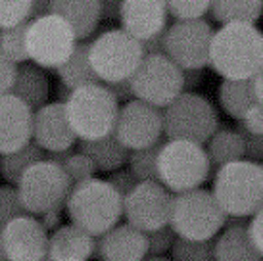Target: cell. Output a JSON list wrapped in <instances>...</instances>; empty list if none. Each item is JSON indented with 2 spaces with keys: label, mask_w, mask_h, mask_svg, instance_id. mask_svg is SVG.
I'll list each match as a JSON object with an SVG mask.
<instances>
[{
  "label": "cell",
  "mask_w": 263,
  "mask_h": 261,
  "mask_svg": "<svg viewBox=\"0 0 263 261\" xmlns=\"http://www.w3.org/2000/svg\"><path fill=\"white\" fill-rule=\"evenodd\" d=\"M167 17V2L160 0H125L119 10L121 29L140 44L165 33Z\"/></svg>",
  "instance_id": "obj_17"
},
{
  "label": "cell",
  "mask_w": 263,
  "mask_h": 261,
  "mask_svg": "<svg viewBox=\"0 0 263 261\" xmlns=\"http://www.w3.org/2000/svg\"><path fill=\"white\" fill-rule=\"evenodd\" d=\"M33 142V109L12 95L0 96V156Z\"/></svg>",
  "instance_id": "obj_18"
},
{
  "label": "cell",
  "mask_w": 263,
  "mask_h": 261,
  "mask_svg": "<svg viewBox=\"0 0 263 261\" xmlns=\"http://www.w3.org/2000/svg\"><path fill=\"white\" fill-rule=\"evenodd\" d=\"M15 189L25 213L44 215L54 210H66L67 196L73 184L64 171V167L44 158L33 163L23 173Z\"/></svg>",
  "instance_id": "obj_8"
},
{
  "label": "cell",
  "mask_w": 263,
  "mask_h": 261,
  "mask_svg": "<svg viewBox=\"0 0 263 261\" xmlns=\"http://www.w3.org/2000/svg\"><path fill=\"white\" fill-rule=\"evenodd\" d=\"M108 90L116 96L117 102H133L135 100V95H133V87H131V79L127 81H119V83H111V85H106Z\"/></svg>",
  "instance_id": "obj_43"
},
{
  "label": "cell",
  "mask_w": 263,
  "mask_h": 261,
  "mask_svg": "<svg viewBox=\"0 0 263 261\" xmlns=\"http://www.w3.org/2000/svg\"><path fill=\"white\" fill-rule=\"evenodd\" d=\"M202 69H183V92H194L202 85Z\"/></svg>",
  "instance_id": "obj_44"
},
{
  "label": "cell",
  "mask_w": 263,
  "mask_h": 261,
  "mask_svg": "<svg viewBox=\"0 0 263 261\" xmlns=\"http://www.w3.org/2000/svg\"><path fill=\"white\" fill-rule=\"evenodd\" d=\"M10 95L20 98L23 104H27L35 114L39 108L48 104L50 85L41 67L33 64H22L17 65V75H15Z\"/></svg>",
  "instance_id": "obj_23"
},
{
  "label": "cell",
  "mask_w": 263,
  "mask_h": 261,
  "mask_svg": "<svg viewBox=\"0 0 263 261\" xmlns=\"http://www.w3.org/2000/svg\"><path fill=\"white\" fill-rule=\"evenodd\" d=\"M240 127L244 130L252 133V135L263 137V106L261 104L256 102V104L244 114V117L240 119Z\"/></svg>",
  "instance_id": "obj_40"
},
{
  "label": "cell",
  "mask_w": 263,
  "mask_h": 261,
  "mask_svg": "<svg viewBox=\"0 0 263 261\" xmlns=\"http://www.w3.org/2000/svg\"><path fill=\"white\" fill-rule=\"evenodd\" d=\"M144 261H171V259H167V257H150V255H148Z\"/></svg>",
  "instance_id": "obj_49"
},
{
  "label": "cell",
  "mask_w": 263,
  "mask_h": 261,
  "mask_svg": "<svg viewBox=\"0 0 263 261\" xmlns=\"http://www.w3.org/2000/svg\"><path fill=\"white\" fill-rule=\"evenodd\" d=\"M100 261H144L148 257V234L129 223L114 227L96 240Z\"/></svg>",
  "instance_id": "obj_19"
},
{
  "label": "cell",
  "mask_w": 263,
  "mask_h": 261,
  "mask_svg": "<svg viewBox=\"0 0 263 261\" xmlns=\"http://www.w3.org/2000/svg\"><path fill=\"white\" fill-rule=\"evenodd\" d=\"M43 261H52V259H50V257H48V255H46V257H44Z\"/></svg>",
  "instance_id": "obj_51"
},
{
  "label": "cell",
  "mask_w": 263,
  "mask_h": 261,
  "mask_svg": "<svg viewBox=\"0 0 263 261\" xmlns=\"http://www.w3.org/2000/svg\"><path fill=\"white\" fill-rule=\"evenodd\" d=\"M100 4H102V17H108V20H119L121 2H100Z\"/></svg>",
  "instance_id": "obj_48"
},
{
  "label": "cell",
  "mask_w": 263,
  "mask_h": 261,
  "mask_svg": "<svg viewBox=\"0 0 263 261\" xmlns=\"http://www.w3.org/2000/svg\"><path fill=\"white\" fill-rule=\"evenodd\" d=\"M213 29L205 20L175 22L163 33L165 56L181 69H204L210 64Z\"/></svg>",
  "instance_id": "obj_13"
},
{
  "label": "cell",
  "mask_w": 263,
  "mask_h": 261,
  "mask_svg": "<svg viewBox=\"0 0 263 261\" xmlns=\"http://www.w3.org/2000/svg\"><path fill=\"white\" fill-rule=\"evenodd\" d=\"M48 240L35 215H20L0 229V246L4 261H43L48 254Z\"/></svg>",
  "instance_id": "obj_15"
},
{
  "label": "cell",
  "mask_w": 263,
  "mask_h": 261,
  "mask_svg": "<svg viewBox=\"0 0 263 261\" xmlns=\"http://www.w3.org/2000/svg\"><path fill=\"white\" fill-rule=\"evenodd\" d=\"M142 50L144 56H156V54H165V43H163V33L154 36L146 43H142Z\"/></svg>",
  "instance_id": "obj_46"
},
{
  "label": "cell",
  "mask_w": 263,
  "mask_h": 261,
  "mask_svg": "<svg viewBox=\"0 0 263 261\" xmlns=\"http://www.w3.org/2000/svg\"><path fill=\"white\" fill-rule=\"evenodd\" d=\"M62 211L64 210H54V211H48V213H44L41 215V225L46 229V232L50 234V232L58 231L60 227H62Z\"/></svg>",
  "instance_id": "obj_45"
},
{
  "label": "cell",
  "mask_w": 263,
  "mask_h": 261,
  "mask_svg": "<svg viewBox=\"0 0 263 261\" xmlns=\"http://www.w3.org/2000/svg\"><path fill=\"white\" fill-rule=\"evenodd\" d=\"M106 181L110 182V187L116 190L121 198H125L129 192H133V189L139 184V179H137L129 169H119V171H114V173H110V177H108Z\"/></svg>",
  "instance_id": "obj_39"
},
{
  "label": "cell",
  "mask_w": 263,
  "mask_h": 261,
  "mask_svg": "<svg viewBox=\"0 0 263 261\" xmlns=\"http://www.w3.org/2000/svg\"><path fill=\"white\" fill-rule=\"evenodd\" d=\"M0 261H4V254H2V246H0Z\"/></svg>",
  "instance_id": "obj_50"
},
{
  "label": "cell",
  "mask_w": 263,
  "mask_h": 261,
  "mask_svg": "<svg viewBox=\"0 0 263 261\" xmlns=\"http://www.w3.org/2000/svg\"><path fill=\"white\" fill-rule=\"evenodd\" d=\"M173 194L158 181L139 182L123 198V217L144 234L169 227Z\"/></svg>",
  "instance_id": "obj_12"
},
{
  "label": "cell",
  "mask_w": 263,
  "mask_h": 261,
  "mask_svg": "<svg viewBox=\"0 0 263 261\" xmlns=\"http://www.w3.org/2000/svg\"><path fill=\"white\" fill-rule=\"evenodd\" d=\"M66 116L77 140L90 142L114 135L119 102L104 83L87 85L71 90L66 102Z\"/></svg>",
  "instance_id": "obj_4"
},
{
  "label": "cell",
  "mask_w": 263,
  "mask_h": 261,
  "mask_svg": "<svg viewBox=\"0 0 263 261\" xmlns=\"http://www.w3.org/2000/svg\"><path fill=\"white\" fill-rule=\"evenodd\" d=\"M205 144L212 167L215 165L219 169L227 163L244 160V144L236 129H219Z\"/></svg>",
  "instance_id": "obj_27"
},
{
  "label": "cell",
  "mask_w": 263,
  "mask_h": 261,
  "mask_svg": "<svg viewBox=\"0 0 263 261\" xmlns=\"http://www.w3.org/2000/svg\"><path fill=\"white\" fill-rule=\"evenodd\" d=\"M58 77L60 83L66 85L69 90L100 83L92 65L88 62V43H79L75 46L69 60L58 69Z\"/></svg>",
  "instance_id": "obj_26"
},
{
  "label": "cell",
  "mask_w": 263,
  "mask_h": 261,
  "mask_svg": "<svg viewBox=\"0 0 263 261\" xmlns=\"http://www.w3.org/2000/svg\"><path fill=\"white\" fill-rule=\"evenodd\" d=\"M227 215L215 202L212 190L196 189L173 196L169 227L177 238L210 242L225 229Z\"/></svg>",
  "instance_id": "obj_6"
},
{
  "label": "cell",
  "mask_w": 263,
  "mask_h": 261,
  "mask_svg": "<svg viewBox=\"0 0 263 261\" xmlns=\"http://www.w3.org/2000/svg\"><path fill=\"white\" fill-rule=\"evenodd\" d=\"M217 130V109L198 92H183L163 109V135L167 140H189L204 146Z\"/></svg>",
  "instance_id": "obj_9"
},
{
  "label": "cell",
  "mask_w": 263,
  "mask_h": 261,
  "mask_svg": "<svg viewBox=\"0 0 263 261\" xmlns=\"http://www.w3.org/2000/svg\"><path fill=\"white\" fill-rule=\"evenodd\" d=\"M252 88H254V98H256V102L263 106V67L254 75V79H252Z\"/></svg>",
  "instance_id": "obj_47"
},
{
  "label": "cell",
  "mask_w": 263,
  "mask_h": 261,
  "mask_svg": "<svg viewBox=\"0 0 263 261\" xmlns=\"http://www.w3.org/2000/svg\"><path fill=\"white\" fill-rule=\"evenodd\" d=\"M212 2H167V14L175 22H198L210 14Z\"/></svg>",
  "instance_id": "obj_34"
},
{
  "label": "cell",
  "mask_w": 263,
  "mask_h": 261,
  "mask_svg": "<svg viewBox=\"0 0 263 261\" xmlns=\"http://www.w3.org/2000/svg\"><path fill=\"white\" fill-rule=\"evenodd\" d=\"M259 165H261V169H263V163H259Z\"/></svg>",
  "instance_id": "obj_52"
},
{
  "label": "cell",
  "mask_w": 263,
  "mask_h": 261,
  "mask_svg": "<svg viewBox=\"0 0 263 261\" xmlns=\"http://www.w3.org/2000/svg\"><path fill=\"white\" fill-rule=\"evenodd\" d=\"M210 15L213 22L221 25L229 23H248L256 25L259 17H263V2L261 0H219L212 2Z\"/></svg>",
  "instance_id": "obj_25"
},
{
  "label": "cell",
  "mask_w": 263,
  "mask_h": 261,
  "mask_svg": "<svg viewBox=\"0 0 263 261\" xmlns=\"http://www.w3.org/2000/svg\"><path fill=\"white\" fill-rule=\"evenodd\" d=\"M50 12L66 20L77 41H87L102 20V4L96 0H56L50 4Z\"/></svg>",
  "instance_id": "obj_21"
},
{
  "label": "cell",
  "mask_w": 263,
  "mask_h": 261,
  "mask_svg": "<svg viewBox=\"0 0 263 261\" xmlns=\"http://www.w3.org/2000/svg\"><path fill=\"white\" fill-rule=\"evenodd\" d=\"M75 140L77 137L69 127L66 116V104L48 102L33 114V142L43 152H69Z\"/></svg>",
  "instance_id": "obj_16"
},
{
  "label": "cell",
  "mask_w": 263,
  "mask_h": 261,
  "mask_svg": "<svg viewBox=\"0 0 263 261\" xmlns=\"http://www.w3.org/2000/svg\"><path fill=\"white\" fill-rule=\"evenodd\" d=\"M248 234L250 238H252V242H254L256 250L263 255V206L250 217Z\"/></svg>",
  "instance_id": "obj_42"
},
{
  "label": "cell",
  "mask_w": 263,
  "mask_h": 261,
  "mask_svg": "<svg viewBox=\"0 0 263 261\" xmlns=\"http://www.w3.org/2000/svg\"><path fill=\"white\" fill-rule=\"evenodd\" d=\"M210 67L223 81H250L263 67V31L248 23H229L213 31Z\"/></svg>",
  "instance_id": "obj_1"
},
{
  "label": "cell",
  "mask_w": 263,
  "mask_h": 261,
  "mask_svg": "<svg viewBox=\"0 0 263 261\" xmlns=\"http://www.w3.org/2000/svg\"><path fill=\"white\" fill-rule=\"evenodd\" d=\"M219 106L229 117L240 121L254 104V88L250 81H223L219 85Z\"/></svg>",
  "instance_id": "obj_28"
},
{
  "label": "cell",
  "mask_w": 263,
  "mask_h": 261,
  "mask_svg": "<svg viewBox=\"0 0 263 261\" xmlns=\"http://www.w3.org/2000/svg\"><path fill=\"white\" fill-rule=\"evenodd\" d=\"M79 152L85 154L95 163L96 171H104V173H114L123 169L131 154L117 140L116 135L90 140V142H79Z\"/></svg>",
  "instance_id": "obj_24"
},
{
  "label": "cell",
  "mask_w": 263,
  "mask_h": 261,
  "mask_svg": "<svg viewBox=\"0 0 263 261\" xmlns=\"http://www.w3.org/2000/svg\"><path fill=\"white\" fill-rule=\"evenodd\" d=\"M79 44L73 29L56 14H46L35 17L27 23L25 46L27 56L33 65L41 69H56L58 71L73 54Z\"/></svg>",
  "instance_id": "obj_10"
},
{
  "label": "cell",
  "mask_w": 263,
  "mask_h": 261,
  "mask_svg": "<svg viewBox=\"0 0 263 261\" xmlns=\"http://www.w3.org/2000/svg\"><path fill=\"white\" fill-rule=\"evenodd\" d=\"M67 217L71 225L100 238L123 217V198L110 187L108 181L90 179L73 184L66 202Z\"/></svg>",
  "instance_id": "obj_2"
},
{
  "label": "cell",
  "mask_w": 263,
  "mask_h": 261,
  "mask_svg": "<svg viewBox=\"0 0 263 261\" xmlns=\"http://www.w3.org/2000/svg\"><path fill=\"white\" fill-rule=\"evenodd\" d=\"M62 167H64L66 175L69 177L71 184H79V182L90 181V179H95V173H96L95 163L81 152L71 154V156L62 163Z\"/></svg>",
  "instance_id": "obj_35"
},
{
  "label": "cell",
  "mask_w": 263,
  "mask_h": 261,
  "mask_svg": "<svg viewBox=\"0 0 263 261\" xmlns=\"http://www.w3.org/2000/svg\"><path fill=\"white\" fill-rule=\"evenodd\" d=\"M131 87L135 100L163 111L183 95V69L165 54L144 56L139 69L131 77Z\"/></svg>",
  "instance_id": "obj_11"
},
{
  "label": "cell",
  "mask_w": 263,
  "mask_h": 261,
  "mask_svg": "<svg viewBox=\"0 0 263 261\" xmlns=\"http://www.w3.org/2000/svg\"><path fill=\"white\" fill-rule=\"evenodd\" d=\"M212 194L227 217L248 219L263 206V169L254 161H234L215 171Z\"/></svg>",
  "instance_id": "obj_3"
},
{
  "label": "cell",
  "mask_w": 263,
  "mask_h": 261,
  "mask_svg": "<svg viewBox=\"0 0 263 261\" xmlns=\"http://www.w3.org/2000/svg\"><path fill=\"white\" fill-rule=\"evenodd\" d=\"M114 135L129 152L160 144L163 135V111L140 100L127 102L119 108Z\"/></svg>",
  "instance_id": "obj_14"
},
{
  "label": "cell",
  "mask_w": 263,
  "mask_h": 261,
  "mask_svg": "<svg viewBox=\"0 0 263 261\" xmlns=\"http://www.w3.org/2000/svg\"><path fill=\"white\" fill-rule=\"evenodd\" d=\"M96 254V238L75 225H62L48 240V257L52 261H88Z\"/></svg>",
  "instance_id": "obj_20"
},
{
  "label": "cell",
  "mask_w": 263,
  "mask_h": 261,
  "mask_svg": "<svg viewBox=\"0 0 263 261\" xmlns=\"http://www.w3.org/2000/svg\"><path fill=\"white\" fill-rule=\"evenodd\" d=\"M31 15H33V2L29 0L0 2V31L31 22Z\"/></svg>",
  "instance_id": "obj_33"
},
{
  "label": "cell",
  "mask_w": 263,
  "mask_h": 261,
  "mask_svg": "<svg viewBox=\"0 0 263 261\" xmlns=\"http://www.w3.org/2000/svg\"><path fill=\"white\" fill-rule=\"evenodd\" d=\"M215 261H263L248 234V225L225 227L213 240Z\"/></svg>",
  "instance_id": "obj_22"
},
{
  "label": "cell",
  "mask_w": 263,
  "mask_h": 261,
  "mask_svg": "<svg viewBox=\"0 0 263 261\" xmlns=\"http://www.w3.org/2000/svg\"><path fill=\"white\" fill-rule=\"evenodd\" d=\"M171 261H215L213 240L192 242V240L177 238L171 248Z\"/></svg>",
  "instance_id": "obj_32"
},
{
  "label": "cell",
  "mask_w": 263,
  "mask_h": 261,
  "mask_svg": "<svg viewBox=\"0 0 263 261\" xmlns=\"http://www.w3.org/2000/svg\"><path fill=\"white\" fill-rule=\"evenodd\" d=\"M44 158H46V154L35 142H31V144H27L25 148L17 150V152L0 156V175L10 187H17L23 173L33 163H37V161L44 160Z\"/></svg>",
  "instance_id": "obj_29"
},
{
  "label": "cell",
  "mask_w": 263,
  "mask_h": 261,
  "mask_svg": "<svg viewBox=\"0 0 263 261\" xmlns=\"http://www.w3.org/2000/svg\"><path fill=\"white\" fill-rule=\"evenodd\" d=\"M236 130H238L242 144H244V160L254 161V163H263V137L252 135V133L242 129L240 125L236 127Z\"/></svg>",
  "instance_id": "obj_38"
},
{
  "label": "cell",
  "mask_w": 263,
  "mask_h": 261,
  "mask_svg": "<svg viewBox=\"0 0 263 261\" xmlns=\"http://www.w3.org/2000/svg\"><path fill=\"white\" fill-rule=\"evenodd\" d=\"M27 23L17 25V27H12V29L0 31V52H2L10 62H14L15 65H22L29 62L27 46H25Z\"/></svg>",
  "instance_id": "obj_30"
},
{
  "label": "cell",
  "mask_w": 263,
  "mask_h": 261,
  "mask_svg": "<svg viewBox=\"0 0 263 261\" xmlns=\"http://www.w3.org/2000/svg\"><path fill=\"white\" fill-rule=\"evenodd\" d=\"M160 144L144 148V150H135L129 154V171H131L139 182L158 181V154H160Z\"/></svg>",
  "instance_id": "obj_31"
},
{
  "label": "cell",
  "mask_w": 263,
  "mask_h": 261,
  "mask_svg": "<svg viewBox=\"0 0 263 261\" xmlns=\"http://www.w3.org/2000/svg\"><path fill=\"white\" fill-rule=\"evenodd\" d=\"M175 232L171 231V227L154 231L148 234V255L150 257H163V254L171 252V248L175 244Z\"/></svg>",
  "instance_id": "obj_37"
},
{
  "label": "cell",
  "mask_w": 263,
  "mask_h": 261,
  "mask_svg": "<svg viewBox=\"0 0 263 261\" xmlns=\"http://www.w3.org/2000/svg\"><path fill=\"white\" fill-rule=\"evenodd\" d=\"M15 75H17V65L0 52V96L10 95L12 87H14Z\"/></svg>",
  "instance_id": "obj_41"
},
{
  "label": "cell",
  "mask_w": 263,
  "mask_h": 261,
  "mask_svg": "<svg viewBox=\"0 0 263 261\" xmlns=\"http://www.w3.org/2000/svg\"><path fill=\"white\" fill-rule=\"evenodd\" d=\"M25 215L15 187H0V229L12 219Z\"/></svg>",
  "instance_id": "obj_36"
},
{
  "label": "cell",
  "mask_w": 263,
  "mask_h": 261,
  "mask_svg": "<svg viewBox=\"0 0 263 261\" xmlns=\"http://www.w3.org/2000/svg\"><path fill=\"white\" fill-rule=\"evenodd\" d=\"M212 173V163L202 144L189 140H167L158 154V182L171 192L183 194L202 189Z\"/></svg>",
  "instance_id": "obj_5"
},
{
  "label": "cell",
  "mask_w": 263,
  "mask_h": 261,
  "mask_svg": "<svg viewBox=\"0 0 263 261\" xmlns=\"http://www.w3.org/2000/svg\"><path fill=\"white\" fill-rule=\"evenodd\" d=\"M142 60V44L121 27L102 31L88 43V62L104 85L131 79Z\"/></svg>",
  "instance_id": "obj_7"
}]
</instances>
